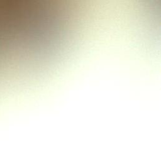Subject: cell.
<instances>
[{"instance_id":"cell-1","label":"cell","mask_w":161,"mask_h":161,"mask_svg":"<svg viewBox=\"0 0 161 161\" xmlns=\"http://www.w3.org/2000/svg\"><path fill=\"white\" fill-rule=\"evenodd\" d=\"M3 98H4V97H3ZM3 98H2V99H3Z\"/></svg>"}]
</instances>
